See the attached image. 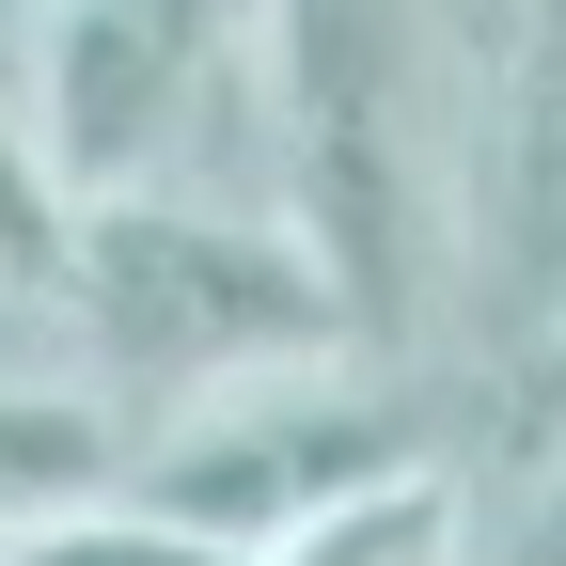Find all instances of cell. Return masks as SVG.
I'll use <instances>...</instances> for the list:
<instances>
[{
    "mask_svg": "<svg viewBox=\"0 0 566 566\" xmlns=\"http://www.w3.org/2000/svg\"><path fill=\"white\" fill-rule=\"evenodd\" d=\"M63 346L126 394V409H189L283 363H346L378 346L346 315V283L315 268L300 221L268 205H205V189H95L80 252H63Z\"/></svg>",
    "mask_w": 566,
    "mask_h": 566,
    "instance_id": "cell-1",
    "label": "cell"
},
{
    "mask_svg": "<svg viewBox=\"0 0 566 566\" xmlns=\"http://www.w3.org/2000/svg\"><path fill=\"white\" fill-rule=\"evenodd\" d=\"M424 158H457L424 0H268V205L315 237L378 346L424 283Z\"/></svg>",
    "mask_w": 566,
    "mask_h": 566,
    "instance_id": "cell-2",
    "label": "cell"
},
{
    "mask_svg": "<svg viewBox=\"0 0 566 566\" xmlns=\"http://www.w3.org/2000/svg\"><path fill=\"white\" fill-rule=\"evenodd\" d=\"M409 394H378V346H346V363H283V378H237V394H189V409H142L126 441V504L189 520L205 551H283L315 504L346 488L409 472Z\"/></svg>",
    "mask_w": 566,
    "mask_h": 566,
    "instance_id": "cell-3",
    "label": "cell"
},
{
    "mask_svg": "<svg viewBox=\"0 0 566 566\" xmlns=\"http://www.w3.org/2000/svg\"><path fill=\"white\" fill-rule=\"evenodd\" d=\"M268 126V0H48L32 126L63 189H189V126Z\"/></svg>",
    "mask_w": 566,
    "mask_h": 566,
    "instance_id": "cell-4",
    "label": "cell"
},
{
    "mask_svg": "<svg viewBox=\"0 0 566 566\" xmlns=\"http://www.w3.org/2000/svg\"><path fill=\"white\" fill-rule=\"evenodd\" d=\"M126 441H142V409L95 363L0 378V551L48 535V520H80V504H111V488H126Z\"/></svg>",
    "mask_w": 566,
    "mask_h": 566,
    "instance_id": "cell-5",
    "label": "cell"
},
{
    "mask_svg": "<svg viewBox=\"0 0 566 566\" xmlns=\"http://www.w3.org/2000/svg\"><path fill=\"white\" fill-rule=\"evenodd\" d=\"M252 566H472V488L441 457H409L378 488H346V504H315L300 535L252 551Z\"/></svg>",
    "mask_w": 566,
    "mask_h": 566,
    "instance_id": "cell-6",
    "label": "cell"
},
{
    "mask_svg": "<svg viewBox=\"0 0 566 566\" xmlns=\"http://www.w3.org/2000/svg\"><path fill=\"white\" fill-rule=\"evenodd\" d=\"M63 252H80V189H63L48 126H32V80H0V283L63 315Z\"/></svg>",
    "mask_w": 566,
    "mask_h": 566,
    "instance_id": "cell-7",
    "label": "cell"
},
{
    "mask_svg": "<svg viewBox=\"0 0 566 566\" xmlns=\"http://www.w3.org/2000/svg\"><path fill=\"white\" fill-rule=\"evenodd\" d=\"M0 566H237V551H205L189 520H158V504H80V520H48V535H17Z\"/></svg>",
    "mask_w": 566,
    "mask_h": 566,
    "instance_id": "cell-8",
    "label": "cell"
},
{
    "mask_svg": "<svg viewBox=\"0 0 566 566\" xmlns=\"http://www.w3.org/2000/svg\"><path fill=\"white\" fill-rule=\"evenodd\" d=\"M535 409H566V315L535 331Z\"/></svg>",
    "mask_w": 566,
    "mask_h": 566,
    "instance_id": "cell-9",
    "label": "cell"
},
{
    "mask_svg": "<svg viewBox=\"0 0 566 566\" xmlns=\"http://www.w3.org/2000/svg\"><path fill=\"white\" fill-rule=\"evenodd\" d=\"M520 566H566V472H551V504H535V551Z\"/></svg>",
    "mask_w": 566,
    "mask_h": 566,
    "instance_id": "cell-10",
    "label": "cell"
}]
</instances>
